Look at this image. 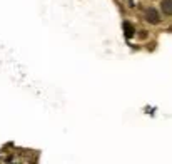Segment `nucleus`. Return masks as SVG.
Instances as JSON below:
<instances>
[{
  "instance_id": "3",
  "label": "nucleus",
  "mask_w": 172,
  "mask_h": 164,
  "mask_svg": "<svg viewBox=\"0 0 172 164\" xmlns=\"http://www.w3.org/2000/svg\"><path fill=\"white\" fill-rule=\"evenodd\" d=\"M124 34H126L127 39H130L134 35V27L132 24H129V22H124Z\"/></svg>"
},
{
  "instance_id": "2",
  "label": "nucleus",
  "mask_w": 172,
  "mask_h": 164,
  "mask_svg": "<svg viewBox=\"0 0 172 164\" xmlns=\"http://www.w3.org/2000/svg\"><path fill=\"white\" fill-rule=\"evenodd\" d=\"M160 12L172 17V0H162L160 2Z\"/></svg>"
},
{
  "instance_id": "1",
  "label": "nucleus",
  "mask_w": 172,
  "mask_h": 164,
  "mask_svg": "<svg viewBox=\"0 0 172 164\" xmlns=\"http://www.w3.org/2000/svg\"><path fill=\"white\" fill-rule=\"evenodd\" d=\"M144 17H146V20L149 22V24H152V25H155V24H159L160 22V14H159V10L157 8H154V7H149L144 12Z\"/></svg>"
}]
</instances>
